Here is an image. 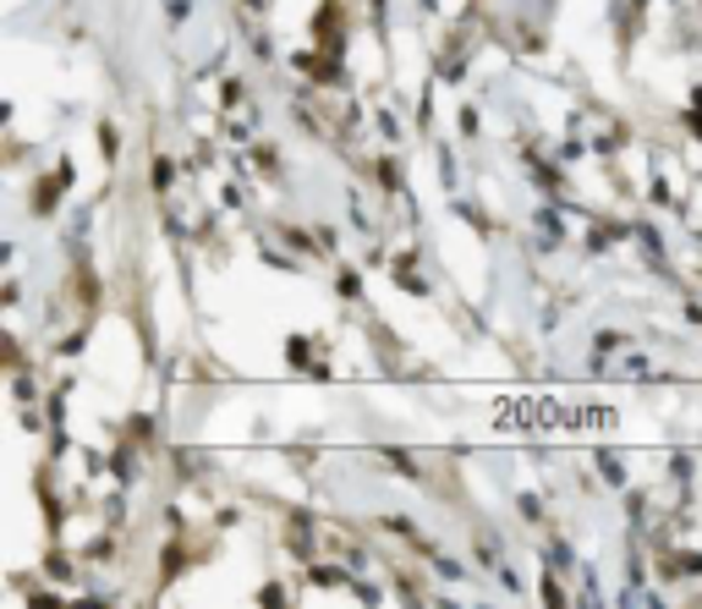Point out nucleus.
Instances as JSON below:
<instances>
[{
    "label": "nucleus",
    "mask_w": 702,
    "mask_h": 609,
    "mask_svg": "<svg viewBox=\"0 0 702 609\" xmlns=\"http://www.w3.org/2000/svg\"><path fill=\"white\" fill-rule=\"evenodd\" d=\"M505 429H604L609 412H593V407H560V401H522L500 418Z\"/></svg>",
    "instance_id": "f257e3e1"
}]
</instances>
